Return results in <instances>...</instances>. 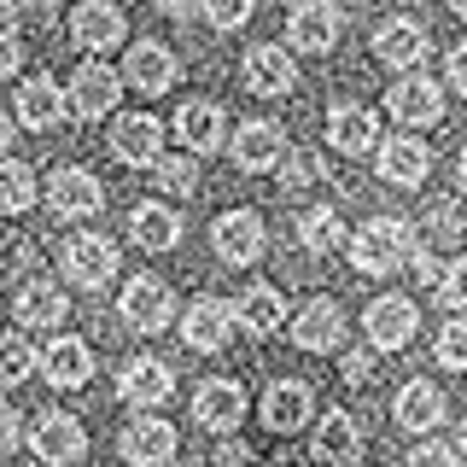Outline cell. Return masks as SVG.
Returning a JSON list of instances; mask_svg holds the SVG:
<instances>
[{"instance_id":"6da1fadb","label":"cell","mask_w":467,"mask_h":467,"mask_svg":"<svg viewBox=\"0 0 467 467\" xmlns=\"http://www.w3.org/2000/svg\"><path fill=\"white\" fill-rule=\"evenodd\" d=\"M409 252H415V228L403 216H368L357 234H350V263L357 275H391L403 269Z\"/></svg>"},{"instance_id":"7a4b0ae2","label":"cell","mask_w":467,"mask_h":467,"mask_svg":"<svg viewBox=\"0 0 467 467\" xmlns=\"http://www.w3.org/2000/svg\"><path fill=\"white\" fill-rule=\"evenodd\" d=\"M58 263H65V281H77L82 292H106L117 281V245L106 234H70Z\"/></svg>"},{"instance_id":"3957f363","label":"cell","mask_w":467,"mask_h":467,"mask_svg":"<svg viewBox=\"0 0 467 467\" xmlns=\"http://www.w3.org/2000/svg\"><path fill=\"white\" fill-rule=\"evenodd\" d=\"M117 94H123V77H117L111 65H99V58H88L65 88V111L77 117V123H94V117H106L117 106Z\"/></svg>"},{"instance_id":"277c9868","label":"cell","mask_w":467,"mask_h":467,"mask_svg":"<svg viewBox=\"0 0 467 467\" xmlns=\"http://www.w3.org/2000/svg\"><path fill=\"white\" fill-rule=\"evenodd\" d=\"M117 316H123L135 333H164L175 321V298H170V286L158 281V275H135V281L123 286V298H117Z\"/></svg>"},{"instance_id":"5b68a950","label":"cell","mask_w":467,"mask_h":467,"mask_svg":"<svg viewBox=\"0 0 467 467\" xmlns=\"http://www.w3.org/2000/svg\"><path fill=\"white\" fill-rule=\"evenodd\" d=\"M29 450H36L47 467H77L88 456V432L77 415H65V409H47V415L36 420V432H29Z\"/></svg>"},{"instance_id":"8992f818","label":"cell","mask_w":467,"mask_h":467,"mask_svg":"<svg viewBox=\"0 0 467 467\" xmlns=\"http://www.w3.org/2000/svg\"><path fill=\"white\" fill-rule=\"evenodd\" d=\"M420 316H415V298H403V292H386V298H374L368 310H362V333H368L374 350H403L415 339Z\"/></svg>"},{"instance_id":"52a82bcc","label":"cell","mask_w":467,"mask_h":467,"mask_svg":"<svg viewBox=\"0 0 467 467\" xmlns=\"http://www.w3.org/2000/svg\"><path fill=\"white\" fill-rule=\"evenodd\" d=\"M339 6L333 0H304V6H292V24H286V47L298 53H333L339 47Z\"/></svg>"},{"instance_id":"ba28073f","label":"cell","mask_w":467,"mask_h":467,"mask_svg":"<svg viewBox=\"0 0 467 467\" xmlns=\"http://www.w3.org/2000/svg\"><path fill=\"white\" fill-rule=\"evenodd\" d=\"M47 204H53L58 216H99V204H106V187H99L94 170L65 164V170H53V182H47Z\"/></svg>"},{"instance_id":"9c48e42d","label":"cell","mask_w":467,"mask_h":467,"mask_svg":"<svg viewBox=\"0 0 467 467\" xmlns=\"http://www.w3.org/2000/svg\"><path fill=\"white\" fill-rule=\"evenodd\" d=\"M175 444H182L175 427H170V420H152V415H146V420H129L123 438H117V450H123L129 467H164L175 456Z\"/></svg>"},{"instance_id":"30bf717a","label":"cell","mask_w":467,"mask_h":467,"mask_svg":"<svg viewBox=\"0 0 467 467\" xmlns=\"http://www.w3.org/2000/svg\"><path fill=\"white\" fill-rule=\"evenodd\" d=\"M245 88L263 99H281L298 88V65H292V53L286 47H275V41H263V47L245 53Z\"/></svg>"},{"instance_id":"8fae6325","label":"cell","mask_w":467,"mask_h":467,"mask_svg":"<svg viewBox=\"0 0 467 467\" xmlns=\"http://www.w3.org/2000/svg\"><path fill=\"white\" fill-rule=\"evenodd\" d=\"M386 106L403 129H432L438 117H444V94H438V82H427V77H403V82H391Z\"/></svg>"},{"instance_id":"7c38bea8","label":"cell","mask_w":467,"mask_h":467,"mask_svg":"<svg viewBox=\"0 0 467 467\" xmlns=\"http://www.w3.org/2000/svg\"><path fill=\"white\" fill-rule=\"evenodd\" d=\"M286 158V135H281V123H269V117H252V123H240L234 129V164L240 170H275Z\"/></svg>"},{"instance_id":"4fadbf2b","label":"cell","mask_w":467,"mask_h":467,"mask_svg":"<svg viewBox=\"0 0 467 467\" xmlns=\"http://www.w3.org/2000/svg\"><path fill=\"white\" fill-rule=\"evenodd\" d=\"M193 420L211 432H234L245 420V391L240 379H204V386L193 391Z\"/></svg>"},{"instance_id":"5bb4252c","label":"cell","mask_w":467,"mask_h":467,"mask_svg":"<svg viewBox=\"0 0 467 467\" xmlns=\"http://www.w3.org/2000/svg\"><path fill=\"white\" fill-rule=\"evenodd\" d=\"M211 245H216V257H223V263H257V257H263V216H257V211H228V216H216Z\"/></svg>"},{"instance_id":"9a60e30c","label":"cell","mask_w":467,"mask_h":467,"mask_svg":"<svg viewBox=\"0 0 467 467\" xmlns=\"http://www.w3.org/2000/svg\"><path fill=\"white\" fill-rule=\"evenodd\" d=\"M175 135H182V146L193 158H204L228 140V117H223V106H211V99H187V106L175 111Z\"/></svg>"},{"instance_id":"2e32d148","label":"cell","mask_w":467,"mask_h":467,"mask_svg":"<svg viewBox=\"0 0 467 467\" xmlns=\"http://www.w3.org/2000/svg\"><path fill=\"white\" fill-rule=\"evenodd\" d=\"M374 58L391 70H415L420 58H427V29L415 18H386L374 29Z\"/></svg>"},{"instance_id":"e0dca14e","label":"cell","mask_w":467,"mask_h":467,"mask_svg":"<svg viewBox=\"0 0 467 467\" xmlns=\"http://www.w3.org/2000/svg\"><path fill=\"white\" fill-rule=\"evenodd\" d=\"M129 88H140V94H170L175 82V53L164 47V41H140V47H129L123 70H117Z\"/></svg>"},{"instance_id":"ac0fdd59","label":"cell","mask_w":467,"mask_h":467,"mask_svg":"<svg viewBox=\"0 0 467 467\" xmlns=\"http://www.w3.org/2000/svg\"><path fill=\"white\" fill-rule=\"evenodd\" d=\"M362 456V427L357 415H345V409H327L316 427V462L321 467H357Z\"/></svg>"},{"instance_id":"d6986e66","label":"cell","mask_w":467,"mask_h":467,"mask_svg":"<svg viewBox=\"0 0 467 467\" xmlns=\"http://www.w3.org/2000/svg\"><path fill=\"white\" fill-rule=\"evenodd\" d=\"M182 339L193 345V350H223L234 339V304L193 298V304H187V321H182Z\"/></svg>"},{"instance_id":"ffe728a7","label":"cell","mask_w":467,"mask_h":467,"mask_svg":"<svg viewBox=\"0 0 467 467\" xmlns=\"http://www.w3.org/2000/svg\"><path fill=\"white\" fill-rule=\"evenodd\" d=\"M379 175H386L391 187H420V182L432 175V152H427V140H415V135L379 140Z\"/></svg>"},{"instance_id":"44dd1931","label":"cell","mask_w":467,"mask_h":467,"mask_svg":"<svg viewBox=\"0 0 467 467\" xmlns=\"http://www.w3.org/2000/svg\"><path fill=\"white\" fill-rule=\"evenodd\" d=\"M111 152L123 158V164H152V158L164 152V123H158V117H146V111L117 117V129H111Z\"/></svg>"},{"instance_id":"7402d4cb","label":"cell","mask_w":467,"mask_h":467,"mask_svg":"<svg viewBox=\"0 0 467 467\" xmlns=\"http://www.w3.org/2000/svg\"><path fill=\"white\" fill-rule=\"evenodd\" d=\"M339 339H345V310L333 298H316L292 316V345L298 350H333Z\"/></svg>"},{"instance_id":"603a6c76","label":"cell","mask_w":467,"mask_h":467,"mask_svg":"<svg viewBox=\"0 0 467 467\" xmlns=\"http://www.w3.org/2000/svg\"><path fill=\"white\" fill-rule=\"evenodd\" d=\"M374 140H379V117L368 106H333L327 111V146L333 152L357 158V152H374Z\"/></svg>"},{"instance_id":"cb8c5ba5","label":"cell","mask_w":467,"mask_h":467,"mask_svg":"<svg viewBox=\"0 0 467 467\" xmlns=\"http://www.w3.org/2000/svg\"><path fill=\"white\" fill-rule=\"evenodd\" d=\"M36 368H47V386L58 391H77L88 374H94V350L82 339H53L47 350H36Z\"/></svg>"},{"instance_id":"d4e9b609","label":"cell","mask_w":467,"mask_h":467,"mask_svg":"<svg viewBox=\"0 0 467 467\" xmlns=\"http://www.w3.org/2000/svg\"><path fill=\"white\" fill-rule=\"evenodd\" d=\"M117 391H123L129 403H140V409H158V403H170V398H175V374H170V362L140 357V362H129V368H123Z\"/></svg>"},{"instance_id":"484cf974","label":"cell","mask_w":467,"mask_h":467,"mask_svg":"<svg viewBox=\"0 0 467 467\" xmlns=\"http://www.w3.org/2000/svg\"><path fill=\"white\" fill-rule=\"evenodd\" d=\"M18 321L24 327H58V321L70 316V298H65V286L58 281H47V275H36V281H24L18 286Z\"/></svg>"},{"instance_id":"4316f807","label":"cell","mask_w":467,"mask_h":467,"mask_svg":"<svg viewBox=\"0 0 467 467\" xmlns=\"http://www.w3.org/2000/svg\"><path fill=\"white\" fill-rule=\"evenodd\" d=\"M123 12L111 6V0H82L77 12H70V36H77V47H117L123 41Z\"/></svg>"},{"instance_id":"83f0119b","label":"cell","mask_w":467,"mask_h":467,"mask_svg":"<svg viewBox=\"0 0 467 467\" xmlns=\"http://www.w3.org/2000/svg\"><path fill=\"white\" fill-rule=\"evenodd\" d=\"M263 420H269V432H298L304 420H316V398L310 386H298V379H281V386H269V398H263Z\"/></svg>"},{"instance_id":"f1b7e54d","label":"cell","mask_w":467,"mask_h":467,"mask_svg":"<svg viewBox=\"0 0 467 467\" xmlns=\"http://www.w3.org/2000/svg\"><path fill=\"white\" fill-rule=\"evenodd\" d=\"M129 240H135L140 252H170V245L182 240V216H175L170 204H135V211H129Z\"/></svg>"},{"instance_id":"f546056e","label":"cell","mask_w":467,"mask_h":467,"mask_svg":"<svg viewBox=\"0 0 467 467\" xmlns=\"http://www.w3.org/2000/svg\"><path fill=\"white\" fill-rule=\"evenodd\" d=\"M65 117V88H58L53 77H29L24 88H18V123H29V129H47Z\"/></svg>"},{"instance_id":"4dcf8cb0","label":"cell","mask_w":467,"mask_h":467,"mask_svg":"<svg viewBox=\"0 0 467 467\" xmlns=\"http://www.w3.org/2000/svg\"><path fill=\"white\" fill-rule=\"evenodd\" d=\"M391 409H398V427H409V432L427 438L438 420H444V391L427 386V379H415V386L398 391V403H391Z\"/></svg>"},{"instance_id":"1f68e13d","label":"cell","mask_w":467,"mask_h":467,"mask_svg":"<svg viewBox=\"0 0 467 467\" xmlns=\"http://www.w3.org/2000/svg\"><path fill=\"white\" fill-rule=\"evenodd\" d=\"M234 321H240V327H252V333H275V327L286 321L281 286H245L240 304H234Z\"/></svg>"},{"instance_id":"d6a6232c","label":"cell","mask_w":467,"mask_h":467,"mask_svg":"<svg viewBox=\"0 0 467 467\" xmlns=\"http://www.w3.org/2000/svg\"><path fill=\"white\" fill-rule=\"evenodd\" d=\"M36 204V170L18 158H0V216H18Z\"/></svg>"},{"instance_id":"836d02e7","label":"cell","mask_w":467,"mask_h":467,"mask_svg":"<svg viewBox=\"0 0 467 467\" xmlns=\"http://www.w3.org/2000/svg\"><path fill=\"white\" fill-rule=\"evenodd\" d=\"M146 170H152V182L164 187L170 199H193V193H199V164H193V152H182V158H164V152H158Z\"/></svg>"},{"instance_id":"e575fe53","label":"cell","mask_w":467,"mask_h":467,"mask_svg":"<svg viewBox=\"0 0 467 467\" xmlns=\"http://www.w3.org/2000/svg\"><path fill=\"white\" fill-rule=\"evenodd\" d=\"M29 374H36V345L24 333H6L0 339V386H24Z\"/></svg>"},{"instance_id":"d590c367","label":"cell","mask_w":467,"mask_h":467,"mask_svg":"<svg viewBox=\"0 0 467 467\" xmlns=\"http://www.w3.org/2000/svg\"><path fill=\"white\" fill-rule=\"evenodd\" d=\"M298 240H304V252H333V245H339L345 240V223H339V211H310V216H304V223H298Z\"/></svg>"},{"instance_id":"8d00e7d4","label":"cell","mask_w":467,"mask_h":467,"mask_svg":"<svg viewBox=\"0 0 467 467\" xmlns=\"http://www.w3.org/2000/svg\"><path fill=\"white\" fill-rule=\"evenodd\" d=\"M438 304H444L450 316H467V257H456L450 269H438Z\"/></svg>"},{"instance_id":"74e56055","label":"cell","mask_w":467,"mask_h":467,"mask_svg":"<svg viewBox=\"0 0 467 467\" xmlns=\"http://www.w3.org/2000/svg\"><path fill=\"white\" fill-rule=\"evenodd\" d=\"M438 362L467 374V316H456L450 327H438Z\"/></svg>"},{"instance_id":"f35d334b","label":"cell","mask_w":467,"mask_h":467,"mask_svg":"<svg viewBox=\"0 0 467 467\" xmlns=\"http://www.w3.org/2000/svg\"><path fill=\"white\" fill-rule=\"evenodd\" d=\"M199 12H204L211 29H240L252 18V0H199Z\"/></svg>"},{"instance_id":"ab89813d","label":"cell","mask_w":467,"mask_h":467,"mask_svg":"<svg viewBox=\"0 0 467 467\" xmlns=\"http://www.w3.org/2000/svg\"><path fill=\"white\" fill-rule=\"evenodd\" d=\"M409 467H462V450L456 444H420L409 456Z\"/></svg>"},{"instance_id":"60d3db41","label":"cell","mask_w":467,"mask_h":467,"mask_svg":"<svg viewBox=\"0 0 467 467\" xmlns=\"http://www.w3.org/2000/svg\"><path fill=\"white\" fill-rule=\"evenodd\" d=\"M18 65H24V41H18V29H0V82L18 77Z\"/></svg>"},{"instance_id":"b9f144b4","label":"cell","mask_w":467,"mask_h":467,"mask_svg":"<svg viewBox=\"0 0 467 467\" xmlns=\"http://www.w3.org/2000/svg\"><path fill=\"white\" fill-rule=\"evenodd\" d=\"M18 409H6V403H0V456H6V450H18Z\"/></svg>"},{"instance_id":"7bdbcfd3","label":"cell","mask_w":467,"mask_h":467,"mask_svg":"<svg viewBox=\"0 0 467 467\" xmlns=\"http://www.w3.org/2000/svg\"><path fill=\"white\" fill-rule=\"evenodd\" d=\"M450 88H456V94H467V41H462V47H450Z\"/></svg>"},{"instance_id":"ee69618b","label":"cell","mask_w":467,"mask_h":467,"mask_svg":"<svg viewBox=\"0 0 467 467\" xmlns=\"http://www.w3.org/2000/svg\"><path fill=\"white\" fill-rule=\"evenodd\" d=\"M310 175H316V158H292L281 182H286V187H304V182H310Z\"/></svg>"},{"instance_id":"f6af8a7d","label":"cell","mask_w":467,"mask_h":467,"mask_svg":"<svg viewBox=\"0 0 467 467\" xmlns=\"http://www.w3.org/2000/svg\"><path fill=\"white\" fill-rule=\"evenodd\" d=\"M216 462H223V467H263V462H257V456H252L245 444H228V450H223Z\"/></svg>"},{"instance_id":"bcb514c9","label":"cell","mask_w":467,"mask_h":467,"mask_svg":"<svg viewBox=\"0 0 467 467\" xmlns=\"http://www.w3.org/2000/svg\"><path fill=\"white\" fill-rule=\"evenodd\" d=\"M368 368H374L368 357H345V379H350V386H362V379H368Z\"/></svg>"},{"instance_id":"7dc6e473","label":"cell","mask_w":467,"mask_h":467,"mask_svg":"<svg viewBox=\"0 0 467 467\" xmlns=\"http://www.w3.org/2000/svg\"><path fill=\"white\" fill-rule=\"evenodd\" d=\"M18 24V0H0V29H12Z\"/></svg>"},{"instance_id":"c3c4849f","label":"cell","mask_w":467,"mask_h":467,"mask_svg":"<svg viewBox=\"0 0 467 467\" xmlns=\"http://www.w3.org/2000/svg\"><path fill=\"white\" fill-rule=\"evenodd\" d=\"M6 146H12V117H0V158H6Z\"/></svg>"},{"instance_id":"681fc988","label":"cell","mask_w":467,"mask_h":467,"mask_svg":"<svg viewBox=\"0 0 467 467\" xmlns=\"http://www.w3.org/2000/svg\"><path fill=\"white\" fill-rule=\"evenodd\" d=\"M456 175H462V187H467V146H462V158H456Z\"/></svg>"},{"instance_id":"f907efd6","label":"cell","mask_w":467,"mask_h":467,"mask_svg":"<svg viewBox=\"0 0 467 467\" xmlns=\"http://www.w3.org/2000/svg\"><path fill=\"white\" fill-rule=\"evenodd\" d=\"M450 6H456V18H467V0H450Z\"/></svg>"},{"instance_id":"816d5d0a","label":"cell","mask_w":467,"mask_h":467,"mask_svg":"<svg viewBox=\"0 0 467 467\" xmlns=\"http://www.w3.org/2000/svg\"><path fill=\"white\" fill-rule=\"evenodd\" d=\"M462 450H467V420H462Z\"/></svg>"}]
</instances>
